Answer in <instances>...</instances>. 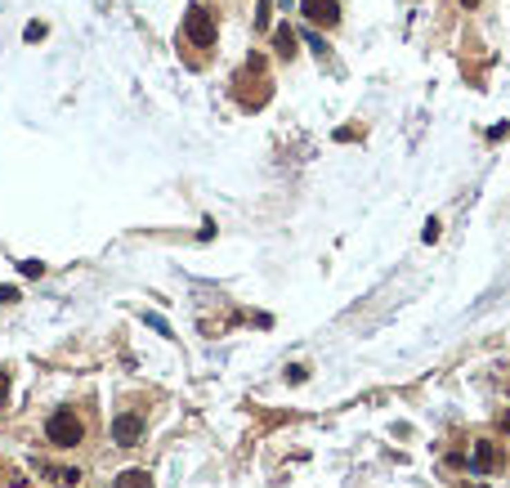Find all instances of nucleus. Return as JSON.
I'll return each instance as SVG.
<instances>
[{
  "mask_svg": "<svg viewBox=\"0 0 510 488\" xmlns=\"http://www.w3.org/2000/svg\"><path fill=\"white\" fill-rule=\"evenodd\" d=\"M45 439H50L54 448H77L81 439H85V426H81V417L72 413V408H59L50 421H45Z\"/></svg>",
  "mask_w": 510,
  "mask_h": 488,
  "instance_id": "nucleus-1",
  "label": "nucleus"
},
{
  "mask_svg": "<svg viewBox=\"0 0 510 488\" xmlns=\"http://www.w3.org/2000/svg\"><path fill=\"white\" fill-rule=\"evenodd\" d=\"M215 36H220V32H215L211 9L197 5V9H188V14H184V41H188V45H197V50H211Z\"/></svg>",
  "mask_w": 510,
  "mask_h": 488,
  "instance_id": "nucleus-2",
  "label": "nucleus"
},
{
  "mask_svg": "<svg viewBox=\"0 0 510 488\" xmlns=\"http://www.w3.org/2000/svg\"><path fill=\"white\" fill-rule=\"evenodd\" d=\"M139 439H144V421H139L135 413H121V417H112V444H121V448H135Z\"/></svg>",
  "mask_w": 510,
  "mask_h": 488,
  "instance_id": "nucleus-3",
  "label": "nucleus"
},
{
  "mask_svg": "<svg viewBox=\"0 0 510 488\" xmlns=\"http://www.w3.org/2000/svg\"><path fill=\"white\" fill-rule=\"evenodd\" d=\"M300 14H305L314 27H336L340 23V0H305Z\"/></svg>",
  "mask_w": 510,
  "mask_h": 488,
  "instance_id": "nucleus-4",
  "label": "nucleus"
},
{
  "mask_svg": "<svg viewBox=\"0 0 510 488\" xmlns=\"http://www.w3.org/2000/svg\"><path fill=\"white\" fill-rule=\"evenodd\" d=\"M506 457H502V448L493 444V439H475V448H470V466H475L479 475H488V471H497Z\"/></svg>",
  "mask_w": 510,
  "mask_h": 488,
  "instance_id": "nucleus-5",
  "label": "nucleus"
},
{
  "mask_svg": "<svg viewBox=\"0 0 510 488\" xmlns=\"http://www.w3.org/2000/svg\"><path fill=\"white\" fill-rule=\"evenodd\" d=\"M273 50H278V59H296V32H291V23L273 27Z\"/></svg>",
  "mask_w": 510,
  "mask_h": 488,
  "instance_id": "nucleus-6",
  "label": "nucleus"
},
{
  "mask_svg": "<svg viewBox=\"0 0 510 488\" xmlns=\"http://www.w3.org/2000/svg\"><path fill=\"white\" fill-rule=\"evenodd\" d=\"M117 488H153V475L139 471V466H135V471H121L117 475Z\"/></svg>",
  "mask_w": 510,
  "mask_h": 488,
  "instance_id": "nucleus-7",
  "label": "nucleus"
},
{
  "mask_svg": "<svg viewBox=\"0 0 510 488\" xmlns=\"http://www.w3.org/2000/svg\"><path fill=\"white\" fill-rule=\"evenodd\" d=\"M269 9H273V0H260V14H255V32H264V27H269Z\"/></svg>",
  "mask_w": 510,
  "mask_h": 488,
  "instance_id": "nucleus-8",
  "label": "nucleus"
},
{
  "mask_svg": "<svg viewBox=\"0 0 510 488\" xmlns=\"http://www.w3.org/2000/svg\"><path fill=\"white\" fill-rule=\"evenodd\" d=\"M439 233H443V224H439V219H425V242H439Z\"/></svg>",
  "mask_w": 510,
  "mask_h": 488,
  "instance_id": "nucleus-9",
  "label": "nucleus"
},
{
  "mask_svg": "<svg viewBox=\"0 0 510 488\" xmlns=\"http://www.w3.org/2000/svg\"><path fill=\"white\" fill-rule=\"evenodd\" d=\"M23 36H27V41H45V23H27Z\"/></svg>",
  "mask_w": 510,
  "mask_h": 488,
  "instance_id": "nucleus-10",
  "label": "nucleus"
},
{
  "mask_svg": "<svg viewBox=\"0 0 510 488\" xmlns=\"http://www.w3.org/2000/svg\"><path fill=\"white\" fill-rule=\"evenodd\" d=\"M18 269H23V278H36V273H45V264L41 260H23Z\"/></svg>",
  "mask_w": 510,
  "mask_h": 488,
  "instance_id": "nucleus-11",
  "label": "nucleus"
},
{
  "mask_svg": "<svg viewBox=\"0 0 510 488\" xmlns=\"http://www.w3.org/2000/svg\"><path fill=\"white\" fill-rule=\"evenodd\" d=\"M18 300V287H0V305H14Z\"/></svg>",
  "mask_w": 510,
  "mask_h": 488,
  "instance_id": "nucleus-12",
  "label": "nucleus"
},
{
  "mask_svg": "<svg viewBox=\"0 0 510 488\" xmlns=\"http://www.w3.org/2000/svg\"><path fill=\"white\" fill-rule=\"evenodd\" d=\"M59 484H81V471H59Z\"/></svg>",
  "mask_w": 510,
  "mask_h": 488,
  "instance_id": "nucleus-13",
  "label": "nucleus"
},
{
  "mask_svg": "<svg viewBox=\"0 0 510 488\" xmlns=\"http://www.w3.org/2000/svg\"><path fill=\"white\" fill-rule=\"evenodd\" d=\"M5 399H9V372H0V408H5Z\"/></svg>",
  "mask_w": 510,
  "mask_h": 488,
  "instance_id": "nucleus-14",
  "label": "nucleus"
},
{
  "mask_svg": "<svg viewBox=\"0 0 510 488\" xmlns=\"http://www.w3.org/2000/svg\"><path fill=\"white\" fill-rule=\"evenodd\" d=\"M502 430H506V435H510V413H506V417H502Z\"/></svg>",
  "mask_w": 510,
  "mask_h": 488,
  "instance_id": "nucleus-15",
  "label": "nucleus"
},
{
  "mask_svg": "<svg viewBox=\"0 0 510 488\" xmlns=\"http://www.w3.org/2000/svg\"><path fill=\"white\" fill-rule=\"evenodd\" d=\"M461 5H466V9H475V5H479V0H461Z\"/></svg>",
  "mask_w": 510,
  "mask_h": 488,
  "instance_id": "nucleus-16",
  "label": "nucleus"
},
{
  "mask_svg": "<svg viewBox=\"0 0 510 488\" xmlns=\"http://www.w3.org/2000/svg\"><path fill=\"white\" fill-rule=\"evenodd\" d=\"M475 488H488V484H475Z\"/></svg>",
  "mask_w": 510,
  "mask_h": 488,
  "instance_id": "nucleus-17",
  "label": "nucleus"
}]
</instances>
